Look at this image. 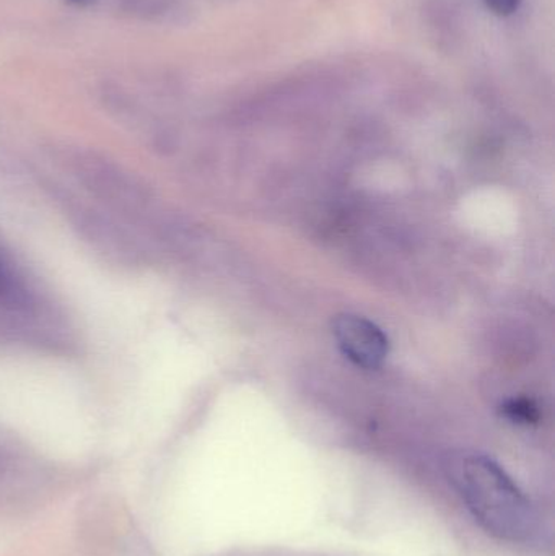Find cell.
I'll return each mask as SVG.
<instances>
[{"mask_svg":"<svg viewBox=\"0 0 555 556\" xmlns=\"http://www.w3.org/2000/svg\"><path fill=\"white\" fill-rule=\"evenodd\" d=\"M489 9L497 15L507 16L517 12L520 7L521 0H484Z\"/></svg>","mask_w":555,"mask_h":556,"instance_id":"6","label":"cell"},{"mask_svg":"<svg viewBox=\"0 0 555 556\" xmlns=\"http://www.w3.org/2000/svg\"><path fill=\"white\" fill-rule=\"evenodd\" d=\"M0 307L18 317L35 311V296L22 280L0 260Z\"/></svg>","mask_w":555,"mask_h":556,"instance_id":"3","label":"cell"},{"mask_svg":"<svg viewBox=\"0 0 555 556\" xmlns=\"http://www.w3.org/2000/svg\"><path fill=\"white\" fill-rule=\"evenodd\" d=\"M446 470L459 498L488 534L524 542L537 532L533 503L497 460L481 453L453 454Z\"/></svg>","mask_w":555,"mask_h":556,"instance_id":"1","label":"cell"},{"mask_svg":"<svg viewBox=\"0 0 555 556\" xmlns=\"http://www.w3.org/2000/svg\"><path fill=\"white\" fill-rule=\"evenodd\" d=\"M332 336L345 358L365 369H377L390 353L383 330L358 314H339L332 320Z\"/></svg>","mask_w":555,"mask_h":556,"instance_id":"2","label":"cell"},{"mask_svg":"<svg viewBox=\"0 0 555 556\" xmlns=\"http://www.w3.org/2000/svg\"><path fill=\"white\" fill-rule=\"evenodd\" d=\"M15 454L0 440V483L9 479L10 473L15 469Z\"/></svg>","mask_w":555,"mask_h":556,"instance_id":"5","label":"cell"},{"mask_svg":"<svg viewBox=\"0 0 555 556\" xmlns=\"http://www.w3.org/2000/svg\"><path fill=\"white\" fill-rule=\"evenodd\" d=\"M504 414L515 424L530 425L540 418L537 405L527 401V399H514V401L508 402L504 407Z\"/></svg>","mask_w":555,"mask_h":556,"instance_id":"4","label":"cell"}]
</instances>
